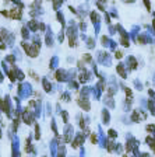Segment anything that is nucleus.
I'll return each mask as SVG.
<instances>
[{
  "instance_id": "f257e3e1",
  "label": "nucleus",
  "mask_w": 155,
  "mask_h": 157,
  "mask_svg": "<svg viewBox=\"0 0 155 157\" xmlns=\"http://www.w3.org/2000/svg\"><path fill=\"white\" fill-rule=\"evenodd\" d=\"M25 48V52L28 53L31 58H36L38 55V45H24Z\"/></svg>"
},
{
  "instance_id": "f03ea898",
  "label": "nucleus",
  "mask_w": 155,
  "mask_h": 157,
  "mask_svg": "<svg viewBox=\"0 0 155 157\" xmlns=\"http://www.w3.org/2000/svg\"><path fill=\"white\" fill-rule=\"evenodd\" d=\"M9 17H11V18H14V20H20L21 18V10L20 9H13L11 11H9Z\"/></svg>"
},
{
  "instance_id": "7ed1b4c3",
  "label": "nucleus",
  "mask_w": 155,
  "mask_h": 157,
  "mask_svg": "<svg viewBox=\"0 0 155 157\" xmlns=\"http://www.w3.org/2000/svg\"><path fill=\"white\" fill-rule=\"evenodd\" d=\"M78 104L81 105L83 108H85V111L89 109V104H88V101H87V100H78Z\"/></svg>"
},
{
  "instance_id": "20e7f679",
  "label": "nucleus",
  "mask_w": 155,
  "mask_h": 157,
  "mask_svg": "<svg viewBox=\"0 0 155 157\" xmlns=\"http://www.w3.org/2000/svg\"><path fill=\"white\" fill-rule=\"evenodd\" d=\"M81 136H78V138H77V139L74 140V143H73V147H76V149H77V147H78V146H80V143H81Z\"/></svg>"
},
{
  "instance_id": "39448f33",
  "label": "nucleus",
  "mask_w": 155,
  "mask_h": 157,
  "mask_svg": "<svg viewBox=\"0 0 155 157\" xmlns=\"http://www.w3.org/2000/svg\"><path fill=\"white\" fill-rule=\"evenodd\" d=\"M118 72L120 73V76H123V77H126V74H124V72H123V66H119V68H118Z\"/></svg>"
},
{
  "instance_id": "423d86ee",
  "label": "nucleus",
  "mask_w": 155,
  "mask_h": 157,
  "mask_svg": "<svg viewBox=\"0 0 155 157\" xmlns=\"http://www.w3.org/2000/svg\"><path fill=\"white\" fill-rule=\"evenodd\" d=\"M115 56H116L118 59H122V56H123V53H122L120 51H116V53H115Z\"/></svg>"
},
{
  "instance_id": "0eeeda50",
  "label": "nucleus",
  "mask_w": 155,
  "mask_h": 157,
  "mask_svg": "<svg viewBox=\"0 0 155 157\" xmlns=\"http://www.w3.org/2000/svg\"><path fill=\"white\" fill-rule=\"evenodd\" d=\"M91 18H92V21H98V20H99V17H98L97 14H94V13L91 14Z\"/></svg>"
},
{
  "instance_id": "6e6552de",
  "label": "nucleus",
  "mask_w": 155,
  "mask_h": 157,
  "mask_svg": "<svg viewBox=\"0 0 155 157\" xmlns=\"http://www.w3.org/2000/svg\"><path fill=\"white\" fill-rule=\"evenodd\" d=\"M28 73H30V76H32V77H34L35 80H39V79H38V76H36V74H35L34 72H31V70H30V72H28Z\"/></svg>"
},
{
  "instance_id": "1a4fd4ad",
  "label": "nucleus",
  "mask_w": 155,
  "mask_h": 157,
  "mask_svg": "<svg viewBox=\"0 0 155 157\" xmlns=\"http://www.w3.org/2000/svg\"><path fill=\"white\" fill-rule=\"evenodd\" d=\"M43 87H45V90H48V91L51 90V86H49V83H48V81H45V83H43Z\"/></svg>"
},
{
  "instance_id": "9d476101",
  "label": "nucleus",
  "mask_w": 155,
  "mask_h": 157,
  "mask_svg": "<svg viewBox=\"0 0 155 157\" xmlns=\"http://www.w3.org/2000/svg\"><path fill=\"white\" fill-rule=\"evenodd\" d=\"M70 45H71V46H76V41H74L73 36H70Z\"/></svg>"
},
{
  "instance_id": "9b49d317",
  "label": "nucleus",
  "mask_w": 155,
  "mask_h": 157,
  "mask_svg": "<svg viewBox=\"0 0 155 157\" xmlns=\"http://www.w3.org/2000/svg\"><path fill=\"white\" fill-rule=\"evenodd\" d=\"M136 66H137V62L134 59H131V69H136Z\"/></svg>"
},
{
  "instance_id": "f8f14e48",
  "label": "nucleus",
  "mask_w": 155,
  "mask_h": 157,
  "mask_svg": "<svg viewBox=\"0 0 155 157\" xmlns=\"http://www.w3.org/2000/svg\"><path fill=\"white\" fill-rule=\"evenodd\" d=\"M126 94H127V97H130V98L133 97V93H131V90H129V88L126 90Z\"/></svg>"
},
{
  "instance_id": "ddd939ff",
  "label": "nucleus",
  "mask_w": 155,
  "mask_h": 157,
  "mask_svg": "<svg viewBox=\"0 0 155 157\" xmlns=\"http://www.w3.org/2000/svg\"><path fill=\"white\" fill-rule=\"evenodd\" d=\"M108 133L110 135V138H115V136H116V132H115V131H112V129H110V131H109Z\"/></svg>"
},
{
  "instance_id": "4468645a",
  "label": "nucleus",
  "mask_w": 155,
  "mask_h": 157,
  "mask_svg": "<svg viewBox=\"0 0 155 157\" xmlns=\"http://www.w3.org/2000/svg\"><path fill=\"white\" fill-rule=\"evenodd\" d=\"M97 136H95V135H91V142H92V143H97Z\"/></svg>"
},
{
  "instance_id": "2eb2a0df",
  "label": "nucleus",
  "mask_w": 155,
  "mask_h": 157,
  "mask_svg": "<svg viewBox=\"0 0 155 157\" xmlns=\"http://www.w3.org/2000/svg\"><path fill=\"white\" fill-rule=\"evenodd\" d=\"M60 77H62V73H60V72H57V73H56V79H57V80H60Z\"/></svg>"
},
{
  "instance_id": "dca6fc26",
  "label": "nucleus",
  "mask_w": 155,
  "mask_h": 157,
  "mask_svg": "<svg viewBox=\"0 0 155 157\" xmlns=\"http://www.w3.org/2000/svg\"><path fill=\"white\" fill-rule=\"evenodd\" d=\"M84 58H85V60H87V62H89V60H91V56H89V55H85Z\"/></svg>"
},
{
  "instance_id": "f3484780",
  "label": "nucleus",
  "mask_w": 155,
  "mask_h": 157,
  "mask_svg": "<svg viewBox=\"0 0 155 157\" xmlns=\"http://www.w3.org/2000/svg\"><path fill=\"white\" fill-rule=\"evenodd\" d=\"M122 44H124V45H129V42H127V39H124V38L122 39Z\"/></svg>"
},
{
  "instance_id": "a211bd4d",
  "label": "nucleus",
  "mask_w": 155,
  "mask_h": 157,
  "mask_svg": "<svg viewBox=\"0 0 155 157\" xmlns=\"http://www.w3.org/2000/svg\"><path fill=\"white\" fill-rule=\"evenodd\" d=\"M152 27H154V28H155V20H154V21H152Z\"/></svg>"
},
{
  "instance_id": "6ab92c4d",
  "label": "nucleus",
  "mask_w": 155,
  "mask_h": 157,
  "mask_svg": "<svg viewBox=\"0 0 155 157\" xmlns=\"http://www.w3.org/2000/svg\"><path fill=\"white\" fill-rule=\"evenodd\" d=\"M143 157H148V156H147V154H143Z\"/></svg>"
},
{
  "instance_id": "aec40b11",
  "label": "nucleus",
  "mask_w": 155,
  "mask_h": 157,
  "mask_svg": "<svg viewBox=\"0 0 155 157\" xmlns=\"http://www.w3.org/2000/svg\"><path fill=\"white\" fill-rule=\"evenodd\" d=\"M123 157H126V156H123Z\"/></svg>"
}]
</instances>
